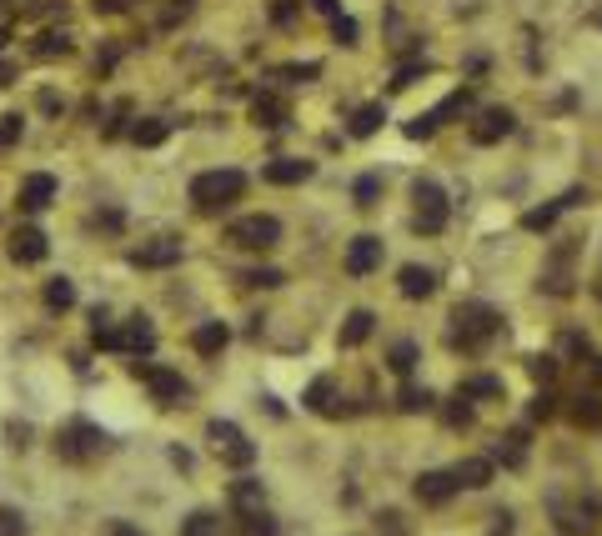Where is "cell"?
Listing matches in <instances>:
<instances>
[{
  "label": "cell",
  "instance_id": "obj_5",
  "mask_svg": "<svg viewBox=\"0 0 602 536\" xmlns=\"http://www.w3.org/2000/svg\"><path fill=\"white\" fill-rule=\"evenodd\" d=\"M226 241L241 246V251H271L281 241V221L276 216H241L226 226Z\"/></svg>",
  "mask_w": 602,
  "mask_h": 536
},
{
  "label": "cell",
  "instance_id": "obj_7",
  "mask_svg": "<svg viewBox=\"0 0 602 536\" xmlns=\"http://www.w3.org/2000/svg\"><path fill=\"white\" fill-rule=\"evenodd\" d=\"M547 506H552V521H557L562 536H587V531L597 526V506H592V501H567L562 491H552Z\"/></svg>",
  "mask_w": 602,
  "mask_h": 536
},
{
  "label": "cell",
  "instance_id": "obj_33",
  "mask_svg": "<svg viewBox=\"0 0 602 536\" xmlns=\"http://www.w3.org/2000/svg\"><path fill=\"white\" fill-rule=\"evenodd\" d=\"M387 366H392L397 376H412V366H417V341H397L392 356H387Z\"/></svg>",
  "mask_w": 602,
  "mask_h": 536
},
{
  "label": "cell",
  "instance_id": "obj_4",
  "mask_svg": "<svg viewBox=\"0 0 602 536\" xmlns=\"http://www.w3.org/2000/svg\"><path fill=\"white\" fill-rule=\"evenodd\" d=\"M206 441H211L216 456H221L226 466H236V471H246V466L256 461V446L246 441V431H241L236 421H211V426H206Z\"/></svg>",
  "mask_w": 602,
  "mask_h": 536
},
{
  "label": "cell",
  "instance_id": "obj_9",
  "mask_svg": "<svg viewBox=\"0 0 602 536\" xmlns=\"http://www.w3.org/2000/svg\"><path fill=\"white\" fill-rule=\"evenodd\" d=\"M156 346V326L146 316H126L116 331H111V351H131V356H146Z\"/></svg>",
  "mask_w": 602,
  "mask_h": 536
},
{
  "label": "cell",
  "instance_id": "obj_6",
  "mask_svg": "<svg viewBox=\"0 0 602 536\" xmlns=\"http://www.w3.org/2000/svg\"><path fill=\"white\" fill-rule=\"evenodd\" d=\"M412 201H417V231L437 236V231L447 226V216H452L447 191H442L437 181H417V186H412Z\"/></svg>",
  "mask_w": 602,
  "mask_h": 536
},
{
  "label": "cell",
  "instance_id": "obj_35",
  "mask_svg": "<svg viewBox=\"0 0 602 536\" xmlns=\"http://www.w3.org/2000/svg\"><path fill=\"white\" fill-rule=\"evenodd\" d=\"M462 396L472 401V396H502V381L497 376H472L467 386H462Z\"/></svg>",
  "mask_w": 602,
  "mask_h": 536
},
{
  "label": "cell",
  "instance_id": "obj_28",
  "mask_svg": "<svg viewBox=\"0 0 602 536\" xmlns=\"http://www.w3.org/2000/svg\"><path fill=\"white\" fill-rule=\"evenodd\" d=\"M567 416H572L577 426H602V401H597V396H577V401L567 406Z\"/></svg>",
  "mask_w": 602,
  "mask_h": 536
},
{
  "label": "cell",
  "instance_id": "obj_42",
  "mask_svg": "<svg viewBox=\"0 0 602 536\" xmlns=\"http://www.w3.org/2000/svg\"><path fill=\"white\" fill-rule=\"evenodd\" d=\"M432 131H437V116H432V111H427V116H417V121H407V136H412V141H427Z\"/></svg>",
  "mask_w": 602,
  "mask_h": 536
},
{
  "label": "cell",
  "instance_id": "obj_32",
  "mask_svg": "<svg viewBox=\"0 0 602 536\" xmlns=\"http://www.w3.org/2000/svg\"><path fill=\"white\" fill-rule=\"evenodd\" d=\"M231 506H236V516H241V511H256V506H261V481H236V486H231Z\"/></svg>",
  "mask_w": 602,
  "mask_h": 536
},
{
  "label": "cell",
  "instance_id": "obj_8",
  "mask_svg": "<svg viewBox=\"0 0 602 536\" xmlns=\"http://www.w3.org/2000/svg\"><path fill=\"white\" fill-rule=\"evenodd\" d=\"M146 386H151V396L161 401V406H181V396H186V381H181V371H171V366H151V361H136L131 366Z\"/></svg>",
  "mask_w": 602,
  "mask_h": 536
},
{
  "label": "cell",
  "instance_id": "obj_41",
  "mask_svg": "<svg viewBox=\"0 0 602 536\" xmlns=\"http://www.w3.org/2000/svg\"><path fill=\"white\" fill-rule=\"evenodd\" d=\"M417 76H427V61H417V66H402V71L392 76V91H407Z\"/></svg>",
  "mask_w": 602,
  "mask_h": 536
},
{
  "label": "cell",
  "instance_id": "obj_31",
  "mask_svg": "<svg viewBox=\"0 0 602 536\" xmlns=\"http://www.w3.org/2000/svg\"><path fill=\"white\" fill-rule=\"evenodd\" d=\"M497 456H502L507 466H522V461H527V431H507L502 446H497Z\"/></svg>",
  "mask_w": 602,
  "mask_h": 536
},
{
  "label": "cell",
  "instance_id": "obj_17",
  "mask_svg": "<svg viewBox=\"0 0 602 536\" xmlns=\"http://www.w3.org/2000/svg\"><path fill=\"white\" fill-rule=\"evenodd\" d=\"M312 161H296V156H281V161H271L261 176L271 181V186H301V181H312Z\"/></svg>",
  "mask_w": 602,
  "mask_h": 536
},
{
  "label": "cell",
  "instance_id": "obj_36",
  "mask_svg": "<svg viewBox=\"0 0 602 536\" xmlns=\"http://www.w3.org/2000/svg\"><path fill=\"white\" fill-rule=\"evenodd\" d=\"M276 76H281V81H317L322 66H317V61H301V66H281Z\"/></svg>",
  "mask_w": 602,
  "mask_h": 536
},
{
  "label": "cell",
  "instance_id": "obj_40",
  "mask_svg": "<svg viewBox=\"0 0 602 536\" xmlns=\"http://www.w3.org/2000/svg\"><path fill=\"white\" fill-rule=\"evenodd\" d=\"M0 536H26V516L6 506V511H0Z\"/></svg>",
  "mask_w": 602,
  "mask_h": 536
},
{
  "label": "cell",
  "instance_id": "obj_10",
  "mask_svg": "<svg viewBox=\"0 0 602 536\" xmlns=\"http://www.w3.org/2000/svg\"><path fill=\"white\" fill-rule=\"evenodd\" d=\"M517 131V116L507 111V106H487L477 121H472V141L477 146H497V141H507Z\"/></svg>",
  "mask_w": 602,
  "mask_h": 536
},
{
  "label": "cell",
  "instance_id": "obj_34",
  "mask_svg": "<svg viewBox=\"0 0 602 536\" xmlns=\"http://www.w3.org/2000/svg\"><path fill=\"white\" fill-rule=\"evenodd\" d=\"M352 196H357V206L367 211V206H377V196H382V176H362L357 186H352Z\"/></svg>",
  "mask_w": 602,
  "mask_h": 536
},
{
  "label": "cell",
  "instance_id": "obj_13",
  "mask_svg": "<svg viewBox=\"0 0 602 536\" xmlns=\"http://www.w3.org/2000/svg\"><path fill=\"white\" fill-rule=\"evenodd\" d=\"M412 491H417V501L442 506V501H452L462 486H457V476H452V471H422V476L412 481Z\"/></svg>",
  "mask_w": 602,
  "mask_h": 536
},
{
  "label": "cell",
  "instance_id": "obj_47",
  "mask_svg": "<svg viewBox=\"0 0 602 536\" xmlns=\"http://www.w3.org/2000/svg\"><path fill=\"white\" fill-rule=\"evenodd\" d=\"M101 536H146L141 526H131V521H106L101 526Z\"/></svg>",
  "mask_w": 602,
  "mask_h": 536
},
{
  "label": "cell",
  "instance_id": "obj_37",
  "mask_svg": "<svg viewBox=\"0 0 602 536\" xmlns=\"http://www.w3.org/2000/svg\"><path fill=\"white\" fill-rule=\"evenodd\" d=\"M527 371H532V381H542V386H547V381L557 376V356H532V361H527Z\"/></svg>",
  "mask_w": 602,
  "mask_h": 536
},
{
  "label": "cell",
  "instance_id": "obj_24",
  "mask_svg": "<svg viewBox=\"0 0 602 536\" xmlns=\"http://www.w3.org/2000/svg\"><path fill=\"white\" fill-rule=\"evenodd\" d=\"M166 136H171V121H161V116H146V121L131 126V141H136V146H161Z\"/></svg>",
  "mask_w": 602,
  "mask_h": 536
},
{
  "label": "cell",
  "instance_id": "obj_1",
  "mask_svg": "<svg viewBox=\"0 0 602 536\" xmlns=\"http://www.w3.org/2000/svg\"><path fill=\"white\" fill-rule=\"evenodd\" d=\"M241 191H246V176L231 171V166H226V171H201V176L191 181V201H196L201 216H216V211L236 206Z\"/></svg>",
  "mask_w": 602,
  "mask_h": 536
},
{
  "label": "cell",
  "instance_id": "obj_25",
  "mask_svg": "<svg viewBox=\"0 0 602 536\" xmlns=\"http://www.w3.org/2000/svg\"><path fill=\"white\" fill-rule=\"evenodd\" d=\"M307 411H317V416H337V406H332V381H327V376H317V381L307 386Z\"/></svg>",
  "mask_w": 602,
  "mask_h": 536
},
{
  "label": "cell",
  "instance_id": "obj_45",
  "mask_svg": "<svg viewBox=\"0 0 602 536\" xmlns=\"http://www.w3.org/2000/svg\"><path fill=\"white\" fill-rule=\"evenodd\" d=\"M281 281H286V276H281V271H271V266H266V271H251V276H246V286H261V291H271V286H281Z\"/></svg>",
  "mask_w": 602,
  "mask_h": 536
},
{
  "label": "cell",
  "instance_id": "obj_2",
  "mask_svg": "<svg viewBox=\"0 0 602 536\" xmlns=\"http://www.w3.org/2000/svg\"><path fill=\"white\" fill-rule=\"evenodd\" d=\"M497 331H502V311H492L487 301H462V306L452 311V341L467 346V351L487 346Z\"/></svg>",
  "mask_w": 602,
  "mask_h": 536
},
{
  "label": "cell",
  "instance_id": "obj_19",
  "mask_svg": "<svg viewBox=\"0 0 602 536\" xmlns=\"http://www.w3.org/2000/svg\"><path fill=\"white\" fill-rule=\"evenodd\" d=\"M452 476H457V486L482 491V486H492V456H467V461L452 466Z\"/></svg>",
  "mask_w": 602,
  "mask_h": 536
},
{
  "label": "cell",
  "instance_id": "obj_48",
  "mask_svg": "<svg viewBox=\"0 0 602 536\" xmlns=\"http://www.w3.org/2000/svg\"><path fill=\"white\" fill-rule=\"evenodd\" d=\"M492 521H497V526H492V531H487V536H512V516H507V511H497V516H492Z\"/></svg>",
  "mask_w": 602,
  "mask_h": 536
},
{
  "label": "cell",
  "instance_id": "obj_18",
  "mask_svg": "<svg viewBox=\"0 0 602 536\" xmlns=\"http://www.w3.org/2000/svg\"><path fill=\"white\" fill-rule=\"evenodd\" d=\"M286 116H291V111H286V101H281V96H271V91H261V96L251 101V121H256L261 131L286 126Z\"/></svg>",
  "mask_w": 602,
  "mask_h": 536
},
{
  "label": "cell",
  "instance_id": "obj_21",
  "mask_svg": "<svg viewBox=\"0 0 602 536\" xmlns=\"http://www.w3.org/2000/svg\"><path fill=\"white\" fill-rule=\"evenodd\" d=\"M226 341H231V331H226L221 321H201V326L191 331V346H196L201 356H221V351H226Z\"/></svg>",
  "mask_w": 602,
  "mask_h": 536
},
{
  "label": "cell",
  "instance_id": "obj_52",
  "mask_svg": "<svg viewBox=\"0 0 602 536\" xmlns=\"http://www.w3.org/2000/svg\"><path fill=\"white\" fill-rule=\"evenodd\" d=\"M597 301H602V276H597Z\"/></svg>",
  "mask_w": 602,
  "mask_h": 536
},
{
  "label": "cell",
  "instance_id": "obj_12",
  "mask_svg": "<svg viewBox=\"0 0 602 536\" xmlns=\"http://www.w3.org/2000/svg\"><path fill=\"white\" fill-rule=\"evenodd\" d=\"M181 261V241L161 236V241H141L131 251V266H146V271H161V266H176Z\"/></svg>",
  "mask_w": 602,
  "mask_h": 536
},
{
  "label": "cell",
  "instance_id": "obj_14",
  "mask_svg": "<svg viewBox=\"0 0 602 536\" xmlns=\"http://www.w3.org/2000/svg\"><path fill=\"white\" fill-rule=\"evenodd\" d=\"M382 266V236H357L347 246V276H372Z\"/></svg>",
  "mask_w": 602,
  "mask_h": 536
},
{
  "label": "cell",
  "instance_id": "obj_38",
  "mask_svg": "<svg viewBox=\"0 0 602 536\" xmlns=\"http://www.w3.org/2000/svg\"><path fill=\"white\" fill-rule=\"evenodd\" d=\"M332 36H337L342 46H357V21H352V16H332Z\"/></svg>",
  "mask_w": 602,
  "mask_h": 536
},
{
  "label": "cell",
  "instance_id": "obj_46",
  "mask_svg": "<svg viewBox=\"0 0 602 536\" xmlns=\"http://www.w3.org/2000/svg\"><path fill=\"white\" fill-rule=\"evenodd\" d=\"M552 411H557V401H552L547 391H542V396H532V406H527V416H532V421H547Z\"/></svg>",
  "mask_w": 602,
  "mask_h": 536
},
{
  "label": "cell",
  "instance_id": "obj_44",
  "mask_svg": "<svg viewBox=\"0 0 602 536\" xmlns=\"http://www.w3.org/2000/svg\"><path fill=\"white\" fill-rule=\"evenodd\" d=\"M21 141V116H0V146H16Z\"/></svg>",
  "mask_w": 602,
  "mask_h": 536
},
{
  "label": "cell",
  "instance_id": "obj_16",
  "mask_svg": "<svg viewBox=\"0 0 602 536\" xmlns=\"http://www.w3.org/2000/svg\"><path fill=\"white\" fill-rule=\"evenodd\" d=\"M21 211H46L51 201H56V176H46V171H36V176H26L21 181Z\"/></svg>",
  "mask_w": 602,
  "mask_h": 536
},
{
  "label": "cell",
  "instance_id": "obj_26",
  "mask_svg": "<svg viewBox=\"0 0 602 536\" xmlns=\"http://www.w3.org/2000/svg\"><path fill=\"white\" fill-rule=\"evenodd\" d=\"M181 536H226V531H221V516H211V511H191V516L181 521Z\"/></svg>",
  "mask_w": 602,
  "mask_h": 536
},
{
  "label": "cell",
  "instance_id": "obj_50",
  "mask_svg": "<svg viewBox=\"0 0 602 536\" xmlns=\"http://www.w3.org/2000/svg\"><path fill=\"white\" fill-rule=\"evenodd\" d=\"M6 81H11V66H6V61H0V91H6Z\"/></svg>",
  "mask_w": 602,
  "mask_h": 536
},
{
  "label": "cell",
  "instance_id": "obj_51",
  "mask_svg": "<svg viewBox=\"0 0 602 536\" xmlns=\"http://www.w3.org/2000/svg\"><path fill=\"white\" fill-rule=\"evenodd\" d=\"M592 381H597V386H602V356H597V361H592Z\"/></svg>",
  "mask_w": 602,
  "mask_h": 536
},
{
  "label": "cell",
  "instance_id": "obj_23",
  "mask_svg": "<svg viewBox=\"0 0 602 536\" xmlns=\"http://www.w3.org/2000/svg\"><path fill=\"white\" fill-rule=\"evenodd\" d=\"M372 326H377V316L372 311H352L347 321H342V346L352 351V346H362L367 336H372Z\"/></svg>",
  "mask_w": 602,
  "mask_h": 536
},
{
  "label": "cell",
  "instance_id": "obj_11",
  "mask_svg": "<svg viewBox=\"0 0 602 536\" xmlns=\"http://www.w3.org/2000/svg\"><path fill=\"white\" fill-rule=\"evenodd\" d=\"M6 251H11V261H21V266H36V261H46L51 241H46V231H41V226H16Z\"/></svg>",
  "mask_w": 602,
  "mask_h": 536
},
{
  "label": "cell",
  "instance_id": "obj_43",
  "mask_svg": "<svg viewBox=\"0 0 602 536\" xmlns=\"http://www.w3.org/2000/svg\"><path fill=\"white\" fill-rule=\"evenodd\" d=\"M296 11H301V0H276V6H271V21H276V26H291Z\"/></svg>",
  "mask_w": 602,
  "mask_h": 536
},
{
  "label": "cell",
  "instance_id": "obj_20",
  "mask_svg": "<svg viewBox=\"0 0 602 536\" xmlns=\"http://www.w3.org/2000/svg\"><path fill=\"white\" fill-rule=\"evenodd\" d=\"M397 286H402V296H407V301H422V296H432V291H437V271H427V266H402Z\"/></svg>",
  "mask_w": 602,
  "mask_h": 536
},
{
  "label": "cell",
  "instance_id": "obj_3",
  "mask_svg": "<svg viewBox=\"0 0 602 536\" xmlns=\"http://www.w3.org/2000/svg\"><path fill=\"white\" fill-rule=\"evenodd\" d=\"M106 451H111V436H106L96 421H66V426L56 431V456L71 461V466L96 461V456H106Z\"/></svg>",
  "mask_w": 602,
  "mask_h": 536
},
{
  "label": "cell",
  "instance_id": "obj_29",
  "mask_svg": "<svg viewBox=\"0 0 602 536\" xmlns=\"http://www.w3.org/2000/svg\"><path fill=\"white\" fill-rule=\"evenodd\" d=\"M241 536H281V526L256 506V511H241Z\"/></svg>",
  "mask_w": 602,
  "mask_h": 536
},
{
  "label": "cell",
  "instance_id": "obj_49",
  "mask_svg": "<svg viewBox=\"0 0 602 536\" xmlns=\"http://www.w3.org/2000/svg\"><path fill=\"white\" fill-rule=\"evenodd\" d=\"M317 11H327V16H337V0H312Z\"/></svg>",
  "mask_w": 602,
  "mask_h": 536
},
{
  "label": "cell",
  "instance_id": "obj_30",
  "mask_svg": "<svg viewBox=\"0 0 602 536\" xmlns=\"http://www.w3.org/2000/svg\"><path fill=\"white\" fill-rule=\"evenodd\" d=\"M397 406H402L407 416H417V411H432L437 401H432V391H427V386H402V396H397Z\"/></svg>",
  "mask_w": 602,
  "mask_h": 536
},
{
  "label": "cell",
  "instance_id": "obj_15",
  "mask_svg": "<svg viewBox=\"0 0 602 536\" xmlns=\"http://www.w3.org/2000/svg\"><path fill=\"white\" fill-rule=\"evenodd\" d=\"M582 201H587V191H582V186H572V191H562L552 206H537V211H527V216H522V226H527V231H547V226H552V221H557L567 206H582Z\"/></svg>",
  "mask_w": 602,
  "mask_h": 536
},
{
  "label": "cell",
  "instance_id": "obj_39",
  "mask_svg": "<svg viewBox=\"0 0 602 536\" xmlns=\"http://www.w3.org/2000/svg\"><path fill=\"white\" fill-rule=\"evenodd\" d=\"M66 51H71V36H56V31L41 36V46H36V56H66Z\"/></svg>",
  "mask_w": 602,
  "mask_h": 536
},
{
  "label": "cell",
  "instance_id": "obj_22",
  "mask_svg": "<svg viewBox=\"0 0 602 536\" xmlns=\"http://www.w3.org/2000/svg\"><path fill=\"white\" fill-rule=\"evenodd\" d=\"M382 121H387V106H382V101H372V106H362V111L352 116V126H347V131H352L357 141H367V136H377V131H382Z\"/></svg>",
  "mask_w": 602,
  "mask_h": 536
},
{
  "label": "cell",
  "instance_id": "obj_27",
  "mask_svg": "<svg viewBox=\"0 0 602 536\" xmlns=\"http://www.w3.org/2000/svg\"><path fill=\"white\" fill-rule=\"evenodd\" d=\"M46 306H51V311H71V306H76V286H71L66 276L46 281Z\"/></svg>",
  "mask_w": 602,
  "mask_h": 536
}]
</instances>
